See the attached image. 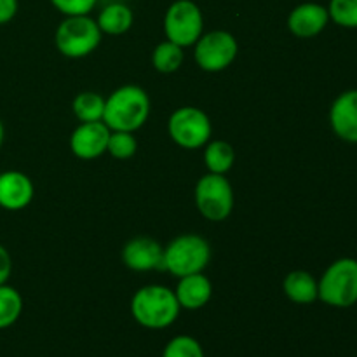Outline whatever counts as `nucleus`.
<instances>
[{"label": "nucleus", "instance_id": "nucleus-6", "mask_svg": "<svg viewBox=\"0 0 357 357\" xmlns=\"http://www.w3.org/2000/svg\"><path fill=\"white\" fill-rule=\"evenodd\" d=\"M195 206L209 222H223L234 209V188L225 174L208 173L195 185Z\"/></svg>", "mask_w": 357, "mask_h": 357}, {"label": "nucleus", "instance_id": "nucleus-4", "mask_svg": "<svg viewBox=\"0 0 357 357\" xmlns=\"http://www.w3.org/2000/svg\"><path fill=\"white\" fill-rule=\"evenodd\" d=\"M211 260V246L197 234L178 236L164 248V271L176 279L197 274L208 267Z\"/></svg>", "mask_w": 357, "mask_h": 357}, {"label": "nucleus", "instance_id": "nucleus-23", "mask_svg": "<svg viewBox=\"0 0 357 357\" xmlns=\"http://www.w3.org/2000/svg\"><path fill=\"white\" fill-rule=\"evenodd\" d=\"M138 150V142H136L135 135L128 131H112L110 138H108L107 152L115 159H131Z\"/></svg>", "mask_w": 357, "mask_h": 357}, {"label": "nucleus", "instance_id": "nucleus-17", "mask_svg": "<svg viewBox=\"0 0 357 357\" xmlns=\"http://www.w3.org/2000/svg\"><path fill=\"white\" fill-rule=\"evenodd\" d=\"M96 23L101 33L122 35L135 23V14H132L131 7L126 6V3L112 2L101 9V13L96 17Z\"/></svg>", "mask_w": 357, "mask_h": 357}, {"label": "nucleus", "instance_id": "nucleus-20", "mask_svg": "<svg viewBox=\"0 0 357 357\" xmlns=\"http://www.w3.org/2000/svg\"><path fill=\"white\" fill-rule=\"evenodd\" d=\"M183 47L171 40H164L153 49L152 65L160 73H174L183 65Z\"/></svg>", "mask_w": 357, "mask_h": 357}, {"label": "nucleus", "instance_id": "nucleus-14", "mask_svg": "<svg viewBox=\"0 0 357 357\" xmlns=\"http://www.w3.org/2000/svg\"><path fill=\"white\" fill-rule=\"evenodd\" d=\"M35 188L30 176L21 171L0 173V208L6 211H21L33 201Z\"/></svg>", "mask_w": 357, "mask_h": 357}, {"label": "nucleus", "instance_id": "nucleus-22", "mask_svg": "<svg viewBox=\"0 0 357 357\" xmlns=\"http://www.w3.org/2000/svg\"><path fill=\"white\" fill-rule=\"evenodd\" d=\"M330 21L347 30H357V0H330Z\"/></svg>", "mask_w": 357, "mask_h": 357}, {"label": "nucleus", "instance_id": "nucleus-2", "mask_svg": "<svg viewBox=\"0 0 357 357\" xmlns=\"http://www.w3.org/2000/svg\"><path fill=\"white\" fill-rule=\"evenodd\" d=\"M180 303L173 289L162 284L139 288L131 298V316L136 323L149 330H164L180 317Z\"/></svg>", "mask_w": 357, "mask_h": 357}, {"label": "nucleus", "instance_id": "nucleus-24", "mask_svg": "<svg viewBox=\"0 0 357 357\" xmlns=\"http://www.w3.org/2000/svg\"><path fill=\"white\" fill-rule=\"evenodd\" d=\"M162 357H206L202 345L190 335H178L164 347Z\"/></svg>", "mask_w": 357, "mask_h": 357}, {"label": "nucleus", "instance_id": "nucleus-1", "mask_svg": "<svg viewBox=\"0 0 357 357\" xmlns=\"http://www.w3.org/2000/svg\"><path fill=\"white\" fill-rule=\"evenodd\" d=\"M150 96L143 87L128 84L105 98L103 122L110 131L135 132L150 117Z\"/></svg>", "mask_w": 357, "mask_h": 357}, {"label": "nucleus", "instance_id": "nucleus-19", "mask_svg": "<svg viewBox=\"0 0 357 357\" xmlns=\"http://www.w3.org/2000/svg\"><path fill=\"white\" fill-rule=\"evenodd\" d=\"M72 110L80 122L103 121L105 98L100 93H93V91L80 93L73 100Z\"/></svg>", "mask_w": 357, "mask_h": 357}, {"label": "nucleus", "instance_id": "nucleus-8", "mask_svg": "<svg viewBox=\"0 0 357 357\" xmlns=\"http://www.w3.org/2000/svg\"><path fill=\"white\" fill-rule=\"evenodd\" d=\"M164 33L167 40L180 47H190L204 33V16L192 0H174L164 16Z\"/></svg>", "mask_w": 357, "mask_h": 357}, {"label": "nucleus", "instance_id": "nucleus-7", "mask_svg": "<svg viewBox=\"0 0 357 357\" xmlns=\"http://www.w3.org/2000/svg\"><path fill=\"white\" fill-rule=\"evenodd\" d=\"M167 132L181 149L197 150L211 139L213 126L204 110L197 107H181L171 114Z\"/></svg>", "mask_w": 357, "mask_h": 357}, {"label": "nucleus", "instance_id": "nucleus-25", "mask_svg": "<svg viewBox=\"0 0 357 357\" xmlns=\"http://www.w3.org/2000/svg\"><path fill=\"white\" fill-rule=\"evenodd\" d=\"M63 16H86L96 7L98 0H49Z\"/></svg>", "mask_w": 357, "mask_h": 357}, {"label": "nucleus", "instance_id": "nucleus-16", "mask_svg": "<svg viewBox=\"0 0 357 357\" xmlns=\"http://www.w3.org/2000/svg\"><path fill=\"white\" fill-rule=\"evenodd\" d=\"M284 295L298 305H310L319 300L317 291V279L307 271H293L282 281Z\"/></svg>", "mask_w": 357, "mask_h": 357}, {"label": "nucleus", "instance_id": "nucleus-12", "mask_svg": "<svg viewBox=\"0 0 357 357\" xmlns=\"http://www.w3.org/2000/svg\"><path fill=\"white\" fill-rule=\"evenodd\" d=\"M330 126L342 142L357 145V89L338 94L330 107Z\"/></svg>", "mask_w": 357, "mask_h": 357}, {"label": "nucleus", "instance_id": "nucleus-13", "mask_svg": "<svg viewBox=\"0 0 357 357\" xmlns=\"http://www.w3.org/2000/svg\"><path fill=\"white\" fill-rule=\"evenodd\" d=\"M330 23L328 7L317 2H303L288 16V30L298 38L317 37Z\"/></svg>", "mask_w": 357, "mask_h": 357}, {"label": "nucleus", "instance_id": "nucleus-18", "mask_svg": "<svg viewBox=\"0 0 357 357\" xmlns=\"http://www.w3.org/2000/svg\"><path fill=\"white\" fill-rule=\"evenodd\" d=\"M236 162V152L229 142L213 139L204 145V164L209 173L227 174Z\"/></svg>", "mask_w": 357, "mask_h": 357}, {"label": "nucleus", "instance_id": "nucleus-15", "mask_svg": "<svg viewBox=\"0 0 357 357\" xmlns=\"http://www.w3.org/2000/svg\"><path fill=\"white\" fill-rule=\"evenodd\" d=\"M173 291L181 309L199 310L208 305L211 300L213 284L202 272H197L178 279V284Z\"/></svg>", "mask_w": 357, "mask_h": 357}, {"label": "nucleus", "instance_id": "nucleus-3", "mask_svg": "<svg viewBox=\"0 0 357 357\" xmlns=\"http://www.w3.org/2000/svg\"><path fill=\"white\" fill-rule=\"evenodd\" d=\"M319 300L335 309H349L357 303V260L338 258L328 265L317 281Z\"/></svg>", "mask_w": 357, "mask_h": 357}, {"label": "nucleus", "instance_id": "nucleus-27", "mask_svg": "<svg viewBox=\"0 0 357 357\" xmlns=\"http://www.w3.org/2000/svg\"><path fill=\"white\" fill-rule=\"evenodd\" d=\"M17 0H0V24H7L17 14Z\"/></svg>", "mask_w": 357, "mask_h": 357}, {"label": "nucleus", "instance_id": "nucleus-9", "mask_svg": "<svg viewBox=\"0 0 357 357\" xmlns=\"http://www.w3.org/2000/svg\"><path fill=\"white\" fill-rule=\"evenodd\" d=\"M239 44L230 31L213 30L202 33L194 44V59L204 72H222L237 58Z\"/></svg>", "mask_w": 357, "mask_h": 357}, {"label": "nucleus", "instance_id": "nucleus-21", "mask_svg": "<svg viewBox=\"0 0 357 357\" xmlns=\"http://www.w3.org/2000/svg\"><path fill=\"white\" fill-rule=\"evenodd\" d=\"M23 312V298L20 291L9 284L0 286V330H7L20 319Z\"/></svg>", "mask_w": 357, "mask_h": 357}, {"label": "nucleus", "instance_id": "nucleus-11", "mask_svg": "<svg viewBox=\"0 0 357 357\" xmlns=\"http://www.w3.org/2000/svg\"><path fill=\"white\" fill-rule=\"evenodd\" d=\"M122 261L135 272L164 271V248L152 237H135L122 248Z\"/></svg>", "mask_w": 357, "mask_h": 357}, {"label": "nucleus", "instance_id": "nucleus-5", "mask_svg": "<svg viewBox=\"0 0 357 357\" xmlns=\"http://www.w3.org/2000/svg\"><path fill=\"white\" fill-rule=\"evenodd\" d=\"M101 33L96 20L86 16H65V20L58 24L54 35V42L58 51L66 58H86L94 52L100 45Z\"/></svg>", "mask_w": 357, "mask_h": 357}, {"label": "nucleus", "instance_id": "nucleus-28", "mask_svg": "<svg viewBox=\"0 0 357 357\" xmlns=\"http://www.w3.org/2000/svg\"><path fill=\"white\" fill-rule=\"evenodd\" d=\"M3 138H6V128H3V122L2 119H0V146H2Z\"/></svg>", "mask_w": 357, "mask_h": 357}, {"label": "nucleus", "instance_id": "nucleus-10", "mask_svg": "<svg viewBox=\"0 0 357 357\" xmlns=\"http://www.w3.org/2000/svg\"><path fill=\"white\" fill-rule=\"evenodd\" d=\"M110 129L103 121L80 122L70 136V149L73 155L82 160H93L107 152Z\"/></svg>", "mask_w": 357, "mask_h": 357}, {"label": "nucleus", "instance_id": "nucleus-26", "mask_svg": "<svg viewBox=\"0 0 357 357\" xmlns=\"http://www.w3.org/2000/svg\"><path fill=\"white\" fill-rule=\"evenodd\" d=\"M10 272H13V258L10 253L7 251V248H3L0 244V286L7 284L10 278Z\"/></svg>", "mask_w": 357, "mask_h": 357}]
</instances>
